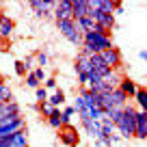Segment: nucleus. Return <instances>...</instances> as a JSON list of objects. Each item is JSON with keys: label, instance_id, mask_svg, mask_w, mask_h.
Wrapping results in <instances>:
<instances>
[{"label": "nucleus", "instance_id": "obj_1", "mask_svg": "<svg viewBox=\"0 0 147 147\" xmlns=\"http://www.w3.org/2000/svg\"><path fill=\"white\" fill-rule=\"evenodd\" d=\"M136 110L132 104H125L123 108H121V115L119 119L115 121V130L121 134V138H130L134 136V117H136Z\"/></svg>", "mask_w": 147, "mask_h": 147}, {"label": "nucleus", "instance_id": "obj_2", "mask_svg": "<svg viewBox=\"0 0 147 147\" xmlns=\"http://www.w3.org/2000/svg\"><path fill=\"white\" fill-rule=\"evenodd\" d=\"M56 26H59L61 35L67 39V41H71L74 46H82V35L84 32L78 28V24L74 22V20H61V22H56Z\"/></svg>", "mask_w": 147, "mask_h": 147}, {"label": "nucleus", "instance_id": "obj_3", "mask_svg": "<svg viewBox=\"0 0 147 147\" xmlns=\"http://www.w3.org/2000/svg\"><path fill=\"white\" fill-rule=\"evenodd\" d=\"M18 130H26V121L22 119V115H15V117H0V138H7L11 134H15Z\"/></svg>", "mask_w": 147, "mask_h": 147}, {"label": "nucleus", "instance_id": "obj_4", "mask_svg": "<svg viewBox=\"0 0 147 147\" xmlns=\"http://www.w3.org/2000/svg\"><path fill=\"white\" fill-rule=\"evenodd\" d=\"M82 43H89V46H93L97 50V54L104 50H110L113 48V39L106 35H102V32H95V30H87L82 35Z\"/></svg>", "mask_w": 147, "mask_h": 147}, {"label": "nucleus", "instance_id": "obj_5", "mask_svg": "<svg viewBox=\"0 0 147 147\" xmlns=\"http://www.w3.org/2000/svg\"><path fill=\"white\" fill-rule=\"evenodd\" d=\"M100 56H102V61H104V63L108 65L110 69H119V67H121V52L117 50L115 46L110 48V50L100 52Z\"/></svg>", "mask_w": 147, "mask_h": 147}, {"label": "nucleus", "instance_id": "obj_6", "mask_svg": "<svg viewBox=\"0 0 147 147\" xmlns=\"http://www.w3.org/2000/svg\"><path fill=\"white\" fill-rule=\"evenodd\" d=\"M134 136L147 138V113L145 110H136V117H134Z\"/></svg>", "mask_w": 147, "mask_h": 147}, {"label": "nucleus", "instance_id": "obj_7", "mask_svg": "<svg viewBox=\"0 0 147 147\" xmlns=\"http://www.w3.org/2000/svg\"><path fill=\"white\" fill-rule=\"evenodd\" d=\"M52 15L56 18V22L71 20V0H59V2H54V13Z\"/></svg>", "mask_w": 147, "mask_h": 147}, {"label": "nucleus", "instance_id": "obj_8", "mask_svg": "<svg viewBox=\"0 0 147 147\" xmlns=\"http://www.w3.org/2000/svg\"><path fill=\"white\" fill-rule=\"evenodd\" d=\"M30 9L35 11L37 18H50L52 9H54V2H48V0H32Z\"/></svg>", "mask_w": 147, "mask_h": 147}, {"label": "nucleus", "instance_id": "obj_9", "mask_svg": "<svg viewBox=\"0 0 147 147\" xmlns=\"http://www.w3.org/2000/svg\"><path fill=\"white\" fill-rule=\"evenodd\" d=\"M78 130L74 128V125H63L61 128V141L65 143L67 147H76L78 145Z\"/></svg>", "mask_w": 147, "mask_h": 147}, {"label": "nucleus", "instance_id": "obj_10", "mask_svg": "<svg viewBox=\"0 0 147 147\" xmlns=\"http://www.w3.org/2000/svg\"><path fill=\"white\" fill-rule=\"evenodd\" d=\"M89 71H91V63H89V59L78 56V59H76V74H78V80H80L82 84H87Z\"/></svg>", "mask_w": 147, "mask_h": 147}, {"label": "nucleus", "instance_id": "obj_11", "mask_svg": "<svg viewBox=\"0 0 147 147\" xmlns=\"http://www.w3.org/2000/svg\"><path fill=\"white\" fill-rule=\"evenodd\" d=\"M117 89H119V91H121V93H123V95L130 100V97H134V93H136L138 84L134 82L132 78H128V76H121V80H119V87H117Z\"/></svg>", "mask_w": 147, "mask_h": 147}, {"label": "nucleus", "instance_id": "obj_12", "mask_svg": "<svg viewBox=\"0 0 147 147\" xmlns=\"http://www.w3.org/2000/svg\"><path fill=\"white\" fill-rule=\"evenodd\" d=\"M89 63H91V71H95L97 76H102V78H104L106 74L110 71V67L104 63V61H102V56H100V54H93V56H89Z\"/></svg>", "mask_w": 147, "mask_h": 147}, {"label": "nucleus", "instance_id": "obj_13", "mask_svg": "<svg viewBox=\"0 0 147 147\" xmlns=\"http://www.w3.org/2000/svg\"><path fill=\"white\" fill-rule=\"evenodd\" d=\"M87 0H71V20L78 22V20L87 18Z\"/></svg>", "mask_w": 147, "mask_h": 147}, {"label": "nucleus", "instance_id": "obj_14", "mask_svg": "<svg viewBox=\"0 0 147 147\" xmlns=\"http://www.w3.org/2000/svg\"><path fill=\"white\" fill-rule=\"evenodd\" d=\"M11 35H13V20L0 13V39H9Z\"/></svg>", "mask_w": 147, "mask_h": 147}, {"label": "nucleus", "instance_id": "obj_15", "mask_svg": "<svg viewBox=\"0 0 147 147\" xmlns=\"http://www.w3.org/2000/svg\"><path fill=\"white\" fill-rule=\"evenodd\" d=\"M11 147H28V132L26 130H18L15 134L9 136Z\"/></svg>", "mask_w": 147, "mask_h": 147}, {"label": "nucleus", "instance_id": "obj_16", "mask_svg": "<svg viewBox=\"0 0 147 147\" xmlns=\"http://www.w3.org/2000/svg\"><path fill=\"white\" fill-rule=\"evenodd\" d=\"M115 7H117V2H113V0H95V9L102 11V13H110L113 15Z\"/></svg>", "mask_w": 147, "mask_h": 147}, {"label": "nucleus", "instance_id": "obj_17", "mask_svg": "<svg viewBox=\"0 0 147 147\" xmlns=\"http://www.w3.org/2000/svg\"><path fill=\"white\" fill-rule=\"evenodd\" d=\"M102 80H104L106 84H110L113 89H117V87H119V80H121V76L117 74V69H110V71L106 74V76H104Z\"/></svg>", "mask_w": 147, "mask_h": 147}, {"label": "nucleus", "instance_id": "obj_18", "mask_svg": "<svg viewBox=\"0 0 147 147\" xmlns=\"http://www.w3.org/2000/svg\"><path fill=\"white\" fill-rule=\"evenodd\" d=\"M48 104L52 106V108H59V106L65 104V93L63 91H54L50 97H48Z\"/></svg>", "mask_w": 147, "mask_h": 147}, {"label": "nucleus", "instance_id": "obj_19", "mask_svg": "<svg viewBox=\"0 0 147 147\" xmlns=\"http://www.w3.org/2000/svg\"><path fill=\"white\" fill-rule=\"evenodd\" d=\"M134 100H136V104H138V110H145V108H147V93H145V89H143V87L136 89Z\"/></svg>", "mask_w": 147, "mask_h": 147}, {"label": "nucleus", "instance_id": "obj_20", "mask_svg": "<svg viewBox=\"0 0 147 147\" xmlns=\"http://www.w3.org/2000/svg\"><path fill=\"white\" fill-rule=\"evenodd\" d=\"M9 102H13V93H11V87L5 82L0 89V104H9Z\"/></svg>", "mask_w": 147, "mask_h": 147}, {"label": "nucleus", "instance_id": "obj_21", "mask_svg": "<svg viewBox=\"0 0 147 147\" xmlns=\"http://www.w3.org/2000/svg\"><path fill=\"white\" fill-rule=\"evenodd\" d=\"M74 113H76V110H74V106H65V108H63V113H61V121H63V125H69Z\"/></svg>", "mask_w": 147, "mask_h": 147}, {"label": "nucleus", "instance_id": "obj_22", "mask_svg": "<svg viewBox=\"0 0 147 147\" xmlns=\"http://www.w3.org/2000/svg\"><path fill=\"white\" fill-rule=\"evenodd\" d=\"M5 115H9V117L20 115V106L15 104V102H9V104H5Z\"/></svg>", "mask_w": 147, "mask_h": 147}, {"label": "nucleus", "instance_id": "obj_23", "mask_svg": "<svg viewBox=\"0 0 147 147\" xmlns=\"http://www.w3.org/2000/svg\"><path fill=\"white\" fill-rule=\"evenodd\" d=\"M119 115H121V108H110V110H104V117H106L108 121H113V123L119 119Z\"/></svg>", "mask_w": 147, "mask_h": 147}, {"label": "nucleus", "instance_id": "obj_24", "mask_svg": "<svg viewBox=\"0 0 147 147\" xmlns=\"http://www.w3.org/2000/svg\"><path fill=\"white\" fill-rule=\"evenodd\" d=\"M35 63L37 65H39V67H46V65H48V54H46V52H37V59H35Z\"/></svg>", "mask_w": 147, "mask_h": 147}, {"label": "nucleus", "instance_id": "obj_25", "mask_svg": "<svg viewBox=\"0 0 147 147\" xmlns=\"http://www.w3.org/2000/svg\"><path fill=\"white\" fill-rule=\"evenodd\" d=\"M26 87H30V89H37V87H41V82L32 76V74H28L26 76Z\"/></svg>", "mask_w": 147, "mask_h": 147}, {"label": "nucleus", "instance_id": "obj_26", "mask_svg": "<svg viewBox=\"0 0 147 147\" xmlns=\"http://www.w3.org/2000/svg\"><path fill=\"white\" fill-rule=\"evenodd\" d=\"M35 95H37V100H39V102H48V91L43 87H37L35 89Z\"/></svg>", "mask_w": 147, "mask_h": 147}, {"label": "nucleus", "instance_id": "obj_27", "mask_svg": "<svg viewBox=\"0 0 147 147\" xmlns=\"http://www.w3.org/2000/svg\"><path fill=\"white\" fill-rule=\"evenodd\" d=\"M39 110H41L43 115H48V117H50V113H52V106L48 104V102H41V104H39Z\"/></svg>", "mask_w": 147, "mask_h": 147}, {"label": "nucleus", "instance_id": "obj_28", "mask_svg": "<svg viewBox=\"0 0 147 147\" xmlns=\"http://www.w3.org/2000/svg\"><path fill=\"white\" fill-rule=\"evenodd\" d=\"M32 76H35L39 82H43V78H46V74H43V69L41 67H35V71H32Z\"/></svg>", "mask_w": 147, "mask_h": 147}, {"label": "nucleus", "instance_id": "obj_29", "mask_svg": "<svg viewBox=\"0 0 147 147\" xmlns=\"http://www.w3.org/2000/svg\"><path fill=\"white\" fill-rule=\"evenodd\" d=\"M15 74H20V76H24V74H26V67H24L22 61H15Z\"/></svg>", "mask_w": 147, "mask_h": 147}, {"label": "nucleus", "instance_id": "obj_30", "mask_svg": "<svg viewBox=\"0 0 147 147\" xmlns=\"http://www.w3.org/2000/svg\"><path fill=\"white\" fill-rule=\"evenodd\" d=\"M22 63H24V67H26V71H28V69H32V65H35V59H32V56H26Z\"/></svg>", "mask_w": 147, "mask_h": 147}, {"label": "nucleus", "instance_id": "obj_31", "mask_svg": "<svg viewBox=\"0 0 147 147\" xmlns=\"http://www.w3.org/2000/svg\"><path fill=\"white\" fill-rule=\"evenodd\" d=\"M43 89H52V91H56V80H54V78H48V80H46V87H43Z\"/></svg>", "mask_w": 147, "mask_h": 147}, {"label": "nucleus", "instance_id": "obj_32", "mask_svg": "<svg viewBox=\"0 0 147 147\" xmlns=\"http://www.w3.org/2000/svg\"><path fill=\"white\" fill-rule=\"evenodd\" d=\"M0 147H11V143H9V136H7V138H0Z\"/></svg>", "mask_w": 147, "mask_h": 147}, {"label": "nucleus", "instance_id": "obj_33", "mask_svg": "<svg viewBox=\"0 0 147 147\" xmlns=\"http://www.w3.org/2000/svg\"><path fill=\"white\" fill-rule=\"evenodd\" d=\"M0 117H5V104H0Z\"/></svg>", "mask_w": 147, "mask_h": 147}, {"label": "nucleus", "instance_id": "obj_34", "mask_svg": "<svg viewBox=\"0 0 147 147\" xmlns=\"http://www.w3.org/2000/svg\"><path fill=\"white\" fill-rule=\"evenodd\" d=\"M0 82H5V76H2V74H0Z\"/></svg>", "mask_w": 147, "mask_h": 147}, {"label": "nucleus", "instance_id": "obj_35", "mask_svg": "<svg viewBox=\"0 0 147 147\" xmlns=\"http://www.w3.org/2000/svg\"><path fill=\"white\" fill-rule=\"evenodd\" d=\"M2 84H5V82H0V89H2Z\"/></svg>", "mask_w": 147, "mask_h": 147}]
</instances>
